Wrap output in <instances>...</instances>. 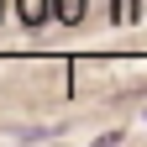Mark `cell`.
Masks as SVG:
<instances>
[{"instance_id": "cell-1", "label": "cell", "mask_w": 147, "mask_h": 147, "mask_svg": "<svg viewBox=\"0 0 147 147\" xmlns=\"http://www.w3.org/2000/svg\"><path fill=\"white\" fill-rule=\"evenodd\" d=\"M16 11H21V21H26V26H42L58 5H53V0H16Z\"/></svg>"}, {"instance_id": "cell-2", "label": "cell", "mask_w": 147, "mask_h": 147, "mask_svg": "<svg viewBox=\"0 0 147 147\" xmlns=\"http://www.w3.org/2000/svg\"><path fill=\"white\" fill-rule=\"evenodd\" d=\"M53 5H58V21L79 26V21H84V11H89V0H53Z\"/></svg>"}]
</instances>
